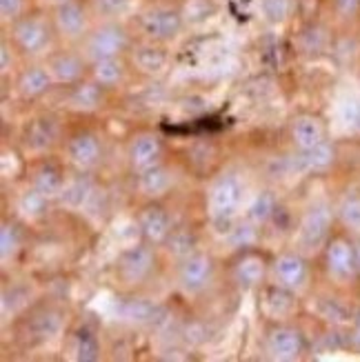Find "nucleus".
Wrapping results in <instances>:
<instances>
[{
    "label": "nucleus",
    "instance_id": "f257e3e1",
    "mask_svg": "<svg viewBox=\"0 0 360 362\" xmlns=\"http://www.w3.org/2000/svg\"><path fill=\"white\" fill-rule=\"evenodd\" d=\"M54 29L56 27L40 13H23L18 21L11 23V40L23 54L36 56L50 47Z\"/></svg>",
    "mask_w": 360,
    "mask_h": 362
},
{
    "label": "nucleus",
    "instance_id": "f03ea898",
    "mask_svg": "<svg viewBox=\"0 0 360 362\" xmlns=\"http://www.w3.org/2000/svg\"><path fill=\"white\" fill-rule=\"evenodd\" d=\"M243 198V185L236 176L225 174L209 189V214L211 223L218 227H229L231 218L236 216Z\"/></svg>",
    "mask_w": 360,
    "mask_h": 362
},
{
    "label": "nucleus",
    "instance_id": "7ed1b4c3",
    "mask_svg": "<svg viewBox=\"0 0 360 362\" xmlns=\"http://www.w3.org/2000/svg\"><path fill=\"white\" fill-rule=\"evenodd\" d=\"M325 269L336 282H352L360 276L356 243L347 235H332L325 245Z\"/></svg>",
    "mask_w": 360,
    "mask_h": 362
},
{
    "label": "nucleus",
    "instance_id": "20e7f679",
    "mask_svg": "<svg viewBox=\"0 0 360 362\" xmlns=\"http://www.w3.org/2000/svg\"><path fill=\"white\" fill-rule=\"evenodd\" d=\"M129 47V34L120 23H105L96 27L85 40V56L96 62L103 58H118Z\"/></svg>",
    "mask_w": 360,
    "mask_h": 362
},
{
    "label": "nucleus",
    "instance_id": "39448f33",
    "mask_svg": "<svg viewBox=\"0 0 360 362\" xmlns=\"http://www.w3.org/2000/svg\"><path fill=\"white\" fill-rule=\"evenodd\" d=\"M332 223H334V209L327 202H316L305 211L301 227H298V243L303 249H320L332 238Z\"/></svg>",
    "mask_w": 360,
    "mask_h": 362
},
{
    "label": "nucleus",
    "instance_id": "423d86ee",
    "mask_svg": "<svg viewBox=\"0 0 360 362\" xmlns=\"http://www.w3.org/2000/svg\"><path fill=\"white\" fill-rule=\"evenodd\" d=\"M185 21L178 7H151L140 16V31L151 42H167L174 40Z\"/></svg>",
    "mask_w": 360,
    "mask_h": 362
},
{
    "label": "nucleus",
    "instance_id": "0eeeda50",
    "mask_svg": "<svg viewBox=\"0 0 360 362\" xmlns=\"http://www.w3.org/2000/svg\"><path fill=\"white\" fill-rule=\"evenodd\" d=\"M54 27L65 38H81L87 31V7L83 0H62L54 9Z\"/></svg>",
    "mask_w": 360,
    "mask_h": 362
},
{
    "label": "nucleus",
    "instance_id": "6e6552de",
    "mask_svg": "<svg viewBox=\"0 0 360 362\" xmlns=\"http://www.w3.org/2000/svg\"><path fill=\"white\" fill-rule=\"evenodd\" d=\"M214 278V260L207 254H192L180 264L178 282L185 293H198L205 289Z\"/></svg>",
    "mask_w": 360,
    "mask_h": 362
},
{
    "label": "nucleus",
    "instance_id": "1a4fd4ad",
    "mask_svg": "<svg viewBox=\"0 0 360 362\" xmlns=\"http://www.w3.org/2000/svg\"><path fill=\"white\" fill-rule=\"evenodd\" d=\"M267 349L276 360H296L305 354V336L296 327L278 325L269 329Z\"/></svg>",
    "mask_w": 360,
    "mask_h": 362
},
{
    "label": "nucleus",
    "instance_id": "9d476101",
    "mask_svg": "<svg viewBox=\"0 0 360 362\" xmlns=\"http://www.w3.org/2000/svg\"><path fill=\"white\" fill-rule=\"evenodd\" d=\"M156 256L151 247L147 245H138L127 249L118 260V276L127 282V285H136V282H143L149 272L153 269Z\"/></svg>",
    "mask_w": 360,
    "mask_h": 362
},
{
    "label": "nucleus",
    "instance_id": "9b49d317",
    "mask_svg": "<svg viewBox=\"0 0 360 362\" xmlns=\"http://www.w3.org/2000/svg\"><path fill=\"white\" fill-rule=\"evenodd\" d=\"M138 227L149 245H163L169 238L171 229H174V223H171V216L161 204H147L138 214Z\"/></svg>",
    "mask_w": 360,
    "mask_h": 362
},
{
    "label": "nucleus",
    "instance_id": "f8f14e48",
    "mask_svg": "<svg viewBox=\"0 0 360 362\" xmlns=\"http://www.w3.org/2000/svg\"><path fill=\"white\" fill-rule=\"evenodd\" d=\"M267 276V258L254 249H247L233 262V278L240 287H258Z\"/></svg>",
    "mask_w": 360,
    "mask_h": 362
},
{
    "label": "nucleus",
    "instance_id": "ddd939ff",
    "mask_svg": "<svg viewBox=\"0 0 360 362\" xmlns=\"http://www.w3.org/2000/svg\"><path fill=\"white\" fill-rule=\"evenodd\" d=\"M327 129H325V122L314 116V114H303L298 118H294L291 122V140L298 151H307V149H314L316 145L325 143Z\"/></svg>",
    "mask_w": 360,
    "mask_h": 362
},
{
    "label": "nucleus",
    "instance_id": "4468645a",
    "mask_svg": "<svg viewBox=\"0 0 360 362\" xmlns=\"http://www.w3.org/2000/svg\"><path fill=\"white\" fill-rule=\"evenodd\" d=\"M274 274L280 280V285H285L289 289H301L307 276H309V267L307 260L301 254H294V251H287V254H280L274 262Z\"/></svg>",
    "mask_w": 360,
    "mask_h": 362
},
{
    "label": "nucleus",
    "instance_id": "2eb2a0df",
    "mask_svg": "<svg viewBox=\"0 0 360 362\" xmlns=\"http://www.w3.org/2000/svg\"><path fill=\"white\" fill-rule=\"evenodd\" d=\"M100 153H103V147H100V140L89 134V132H83V134H76L69 143H67V156L69 160L78 167V169H91L96 167L98 160H100Z\"/></svg>",
    "mask_w": 360,
    "mask_h": 362
},
{
    "label": "nucleus",
    "instance_id": "dca6fc26",
    "mask_svg": "<svg viewBox=\"0 0 360 362\" xmlns=\"http://www.w3.org/2000/svg\"><path fill=\"white\" fill-rule=\"evenodd\" d=\"M47 67H50L54 81L62 83V85H76L81 83V78L85 74V60L83 56L78 54H71V52H60V54H54L47 62Z\"/></svg>",
    "mask_w": 360,
    "mask_h": 362
},
{
    "label": "nucleus",
    "instance_id": "f3484780",
    "mask_svg": "<svg viewBox=\"0 0 360 362\" xmlns=\"http://www.w3.org/2000/svg\"><path fill=\"white\" fill-rule=\"evenodd\" d=\"M336 147L325 140V143L316 145L314 149H307V151H298V156L291 160L296 171H327L334 163H336Z\"/></svg>",
    "mask_w": 360,
    "mask_h": 362
},
{
    "label": "nucleus",
    "instance_id": "a211bd4d",
    "mask_svg": "<svg viewBox=\"0 0 360 362\" xmlns=\"http://www.w3.org/2000/svg\"><path fill=\"white\" fill-rule=\"evenodd\" d=\"M161 153H163L161 138L153 134H143V136H138L129 147V163L136 171H143L147 167L158 165Z\"/></svg>",
    "mask_w": 360,
    "mask_h": 362
},
{
    "label": "nucleus",
    "instance_id": "6ab92c4d",
    "mask_svg": "<svg viewBox=\"0 0 360 362\" xmlns=\"http://www.w3.org/2000/svg\"><path fill=\"white\" fill-rule=\"evenodd\" d=\"M52 83H54V76H52L50 67L34 65V67H27L18 76V81H16V89H18V93L23 98H38L52 87Z\"/></svg>",
    "mask_w": 360,
    "mask_h": 362
},
{
    "label": "nucleus",
    "instance_id": "aec40b11",
    "mask_svg": "<svg viewBox=\"0 0 360 362\" xmlns=\"http://www.w3.org/2000/svg\"><path fill=\"white\" fill-rule=\"evenodd\" d=\"M332 45V34L330 29L320 23L309 21L298 34V49L305 56H320L323 52L330 49Z\"/></svg>",
    "mask_w": 360,
    "mask_h": 362
},
{
    "label": "nucleus",
    "instance_id": "412c9836",
    "mask_svg": "<svg viewBox=\"0 0 360 362\" xmlns=\"http://www.w3.org/2000/svg\"><path fill=\"white\" fill-rule=\"evenodd\" d=\"M167 52L163 49L161 45L156 42H147V45H140L136 47V49L132 52V62L136 65L138 71L143 74H161L165 67H167Z\"/></svg>",
    "mask_w": 360,
    "mask_h": 362
},
{
    "label": "nucleus",
    "instance_id": "4be33fe9",
    "mask_svg": "<svg viewBox=\"0 0 360 362\" xmlns=\"http://www.w3.org/2000/svg\"><path fill=\"white\" fill-rule=\"evenodd\" d=\"M118 316L120 320L132 325H147L158 320V307L145 298H129V300H122L118 305Z\"/></svg>",
    "mask_w": 360,
    "mask_h": 362
},
{
    "label": "nucleus",
    "instance_id": "5701e85b",
    "mask_svg": "<svg viewBox=\"0 0 360 362\" xmlns=\"http://www.w3.org/2000/svg\"><path fill=\"white\" fill-rule=\"evenodd\" d=\"M265 307L274 318H287L296 311L298 303H296L294 289L280 285V287H269L265 291Z\"/></svg>",
    "mask_w": 360,
    "mask_h": 362
},
{
    "label": "nucleus",
    "instance_id": "b1692460",
    "mask_svg": "<svg viewBox=\"0 0 360 362\" xmlns=\"http://www.w3.org/2000/svg\"><path fill=\"white\" fill-rule=\"evenodd\" d=\"M56 136H58V129H56L54 120H50V118H38V120H34L27 127V132H25L27 145L34 149V151L50 149L56 143Z\"/></svg>",
    "mask_w": 360,
    "mask_h": 362
},
{
    "label": "nucleus",
    "instance_id": "393cba45",
    "mask_svg": "<svg viewBox=\"0 0 360 362\" xmlns=\"http://www.w3.org/2000/svg\"><path fill=\"white\" fill-rule=\"evenodd\" d=\"M103 103V87L93 83H76V87L69 93V105L78 112H93Z\"/></svg>",
    "mask_w": 360,
    "mask_h": 362
},
{
    "label": "nucleus",
    "instance_id": "a878e982",
    "mask_svg": "<svg viewBox=\"0 0 360 362\" xmlns=\"http://www.w3.org/2000/svg\"><path fill=\"white\" fill-rule=\"evenodd\" d=\"M91 194H93L91 178L81 174V176H76V178L65 182V187H62V192H60V200L71 209H81L83 204H87Z\"/></svg>",
    "mask_w": 360,
    "mask_h": 362
},
{
    "label": "nucleus",
    "instance_id": "bb28decb",
    "mask_svg": "<svg viewBox=\"0 0 360 362\" xmlns=\"http://www.w3.org/2000/svg\"><path fill=\"white\" fill-rule=\"evenodd\" d=\"M34 187L38 189L40 194H45L47 198H54L60 196L62 187H65V178H62V171L52 165V163H45L34 171Z\"/></svg>",
    "mask_w": 360,
    "mask_h": 362
},
{
    "label": "nucleus",
    "instance_id": "cd10ccee",
    "mask_svg": "<svg viewBox=\"0 0 360 362\" xmlns=\"http://www.w3.org/2000/svg\"><path fill=\"white\" fill-rule=\"evenodd\" d=\"M171 185V178L167 174V169L161 165L147 167L143 171H138V189L147 196H161L165 194Z\"/></svg>",
    "mask_w": 360,
    "mask_h": 362
},
{
    "label": "nucleus",
    "instance_id": "c85d7f7f",
    "mask_svg": "<svg viewBox=\"0 0 360 362\" xmlns=\"http://www.w3.org/2000/svg\"><path fill=\"white\" fill-rule=\"evenodd\" d=\"M91 76L100 87H116L124 78V65L120 58H103L91 62Z\"/></svg>",
    "mask_w": 360,
    "mask_h": 362
},
{
    "label": "nucleus",
    "instance_id": "c756f323",
    "mask_svg": "<svg viewBox=\"0 0 360 362\" xmlns=\"http://www.w3.org/2000/svg\"><path fill=\"white\" fill-rule=\"evenodd\" d=\"M178 9L185 25H202L209 18H214L218 11L214 0H182V5Z\"/></svg>",
    "mask_w": 360,
    "mask_h": 362
},
{
    "label": "nucleus",
    "instance_id": "7c9ffc66",
    "mask_svg": "<svg viewBox=\"0 0 360 362\" xmlns=\"http://www.w3.org/2000/svg\"><path fill=\"white\" fill-rule=\"evenodd\" d=\"M318 313H320L323 320H327L334 327L349 325L354 320V313L342 303H338L336 298H320V300H318Z\"/></svg>",
    "mask_w": 360,
    "mask_h": 362
},
{
    "label": "nucleus",
    "instance_id": "2f4dec72",
    "mask_svg": "<svg viewBox=\"0 0 360 362\" xmlns=\"http://www.w3.org/2000/svg\"><path fill=\"white\" fill-rule=\"evenodd\" d=\"M336 214L342 227L360 235V194H347L340 200Z\"/></svg>",
    "mask_w": 360,
    "mask_h": 362
},
{
    "label": "nucleus",
    "instance_id": "473e14b6",
    "mask_svg": "<svg viewBox=\"0 0 360 362\" xmlns=\"http://www.w3.org/2000/svg\"><path fill=\"white\" fill-rule=\"evenodd\" d=\"M278 207H276V198L272 192H262L254 198V202L249 204V220L254 225H265L267 220H272L276 216Z\"/></svg>",
    "mask_w": 360,
    "mask_h": 362
},
{
    "label": "nucleus",
    "instance_id": "72a5a7b5",
    "mask_svg": "<svg viewBox=\"0 0 360 362\" xmlns=\"http://www.w3.org/2000/svg\"><path fill=\"white\" fill-rule=\"evenodd\" d=\"M169 254L187 258L194 254V247H196V235L190 229H171L169 238L165 240Z\"/></svg>",
    "mask_w": 360,
    "mask_h": 362
},
{
    "label": "nucleus",
    "instance_id": "f704fd0d",
    "mask_svg": "<svg viewBox=\"0 0 360 362\" xmlns=\"http://www.w3.org/2000/svg\"><path fill=\"white\" fill-rule=\"evenodd\" d=\"M47 198L45 194H40L36 187L27 189V192L18 198V211L25 218H40L47 211Z\"/></svg>",
    "mask_w": 360,
    "mask_h": 362
},
{
    "label": "nucleus",
    "instance_id": "c9c22d12",
    "mask_svg": "<svg viewBox=\"0 0 360 362\" xmlns=\"http://www.w3.org/2000/svg\"><path fill=\"white\" fill-rule=\"evenodd\" d=\"M260 11L267 23L280 25L287 21L291 11V0H260Z\"/></svg>",
    "mask_w": 360,
    "mask_h": 362
},
{
    "label": "nucleus",
    "instance_id": "e433bc0d",
    "mask_svg": "<svg viewBox=\"0 0 360 362\" xmlns=\"http://www.w3.org/2000/svg\"><path fill=\"white\" fill-rule=\"evenodd\" d=\"M21 247V233L11 223H3V229H0V254H3V260H9L16 251Z\"/></svg>",
    "mask_w": 360,
    "mask_h": 362
},
{
    "label": "nucleus",
    "instance_id": "4c0bfd02",
    "mask_svg": "<svg viewBox=\"0 0 360 362\" xmlns=\"http://www.w3.org/2000/svg\"><path fill=\"white\" fill-rule=\"evenodd\" d=\"M76 358L83 360V362H89V360H96L98 358V342L91 334L87 332H81L76 336Z\"/></svg>",
    "mask_w": 360,
    "mask_h": 362
},
{
    "label": "nucleus",
    "instance_id": "58836bf2",
    "mask_svg": "<svg viewBox=\"0 0 360 362\" xmlns=\"http://www.w3.org/2000/svg\"><path fill=\"white\" fill-rule=\"evenodd\" d=\"M34 329H36V336H40V338H52L54 334H58V329H60L58 313H54V311L40 313V316L34 320Z\"/></svg>",
    "mask_w": 360,
    "mask_h": 362
},
{
    "label": "nucleus",
    "instance_id": "ea45409f",
    "mask_svg": "<svg viewBox=\"0 0 360 362\" xmlns=\"http://www.w3.org/2000/svg\"><path fill=\"white\" fill-rule=\"evenodd\" d=\"M25 11V0H0V13H3L5 23L18 21Z\"/></svg>",
    "mask_w": 360,
    "mask_h": 362
},
{
    "label": "nucleus",
    "instance_id": "a19ab883",
    "mask_svg": "<svg viewBox=\"0 0 360 362\" xmlns=\"http://www.w3.org/2000/svg\"><path fill=\"white\" fill-rule=\"evenodd\" d=\"M332 3L336 13L345 21H352L360 13V0H332Z\"/></svg>",
    "mask_w": 360,
    "mask_h": 362
},
{
    "label": "nucleus",
    "instance_id": "79ce46f5",
    "mask_svg": "<svg viewBox=\"0 0 360 362\" xmlns=\"http://www.w3.org/2000/svg\"><path fill=\"white\" fill-rule=\"evenodd\" d=\"M256 240V231L252 225H243V227H236L231 229V243L238 245V247H249Z\"/></svg>",
    "mask_w": 360,
    "mask_h": 362
},
{
    "label": "nucleus",
    "instance_id": "37998d69",
    "mask_svg": "<svg viewBox=\"0 0 360 362\" xmlns=\"http://www.w3.org/2000/svg\"><path fill=\"white\" fill-rule=\"evenodd\" d=\"M93 5H96V11L105 16H116L124 11V7L129 5V0H93Z\"/></svg>",
    "mask_w": 360,
    "mask_h": 362
},
{
    "label": "nucleus",
    "instance_id": "c03bdc74",
    "mask_svg": "<svg viewBox=\"0 0 360 362\" xmlns=\"http://www.w3.org/2000/svg\"><path fill=\"white\" fill-rule=\"evenodd\" d=\"M347 344H349V349H354V351H358V354H360V309L354 313V320H352V332H349Z\"/></svg>",
    "mask_w": 360,
    "mask_h": 362
},
{
    "label": "nucleus",
    "instance_id": "a18cd8bd",
    "mask_svg": "<svg viewBox=\"0 0 360 362\" xmlns=\"http://www.w3.org/2000/svg\"><path fill=\"white\" fill-rule=\"evenodd\" d=\"M9 42L3 40V49H0V67H3V74L9 71Z\"/></svg>",
    "mask_w": 360,
    "mask_h": 362
},
{
    "label": "nucleus",
    "instance_id": "49530a36",
    "mask_svg": "<svg viewBox=\"0 0 360 362\" xmlns=\"http://www.w3.org/2000/svg\"><path fill=\"white\" fill-rule=\"evenodd\" d=\"M354 129L360 132V100H358V112H356V124H354Z\"/></svg>",
    "mask_w": 360,
    "mask_h": 362
},
{
    "label": "nucleus",
    "instance_id": "de8ad7c7",
    "mask_svg": "<svg viewBox=\"0 0 360 362\" xmlns=\"http://www.w3.org/2000/svg\"><path fill=\"white\" fill-rule=\"evenodd\" d=\"M356 258H358V269H360V238L356 240Z\"/></svg>",
    "mask_w": 360,
    "mask_h": 362
},
{
    "label": "nucleus",
    "instance_id": "09e8293b",
    "mask_svg": "<svg viewBox=\"0 0 360 362\" xmlns=\"http://www.w3.org/2000/svg\"><path fill=\"white\" fill-rule=\"evenodd\" d=\"M52 3H62V0H52Z\"/></svg>",
    "mask_w": 360,
    "mask_h": 362
}]
</instances>
